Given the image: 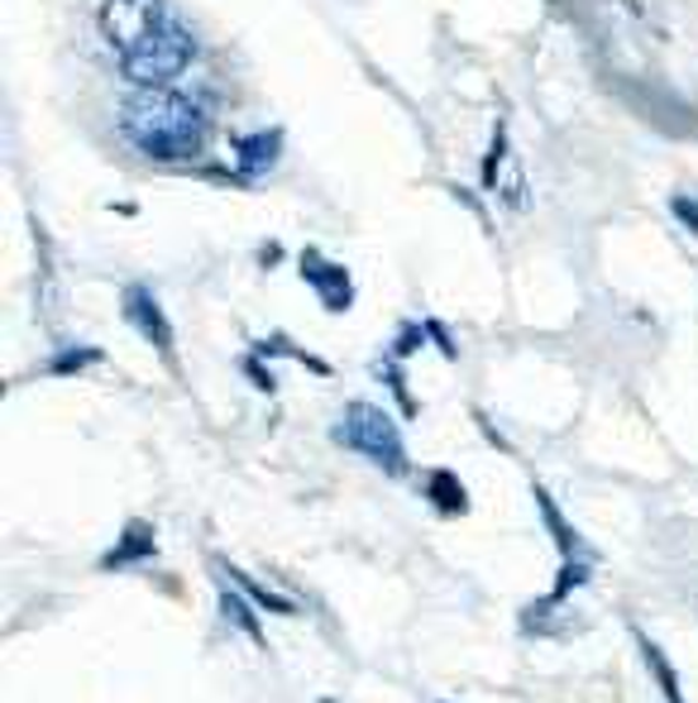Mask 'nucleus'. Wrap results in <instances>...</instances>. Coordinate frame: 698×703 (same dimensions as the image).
<instances>
[{"instance_id":"f257e3e1","label":"nucleus","mask_w":698,"mask_h":703,"mask_svg":"<svg viewBox=\"0 0 698 703\" xmlns=\"http://www.w3.org/2000/svg\"><path fill=\"white\" fill-rule=\"evenodd\" d=\"M125 139L135 144L144 158H158V163H182V158H196L206 144V115L202 105L178 97L168 87H144L135 101L125 105Z\"/></svg>"},{"instance_id":"f03ea898","label":"nucleus","mask_w":698,"mask_h":703,"mask_svg":"<svg viewBox=\"0 0 698 703\" xmlns=\"http://www.w3.org/2000/svg\"><path fill=\"white\" fill-rule=\"evenodd\" d=\"M121 58H125L129 82H139V87H168V82H173V77H182V68L192 63V34L182 30L173 15H163L149 34L139 38L135 48L121 53Z\"/></svg>"},{"instance_id":"7ed1b4c3","label":"nucleus","mask_w":698,"mask_h":703,"mask_svg":"<svg viewBox=\"0 0 698 703\" xmlns=\"http://www.w3.org/2000/svg\"><path fill=\"white\" fill-rule=\"evenodd\" d=\"M340 441L350 450H359L368 464H378L384 474H402L407 469V445L398 427H392V417L384 407L374 402H350L345 407V421H340Z\"/></svg>"},{"instance_id":"20e7f679","label":"nucleus","mask_w":698,"mask_h":703,"mask_svg":"<svg viewBox=\"0 0 698 703\" xmlns=\"http://www.w3.org/2000/svg\"><path fill=\"white\" fill-rule=\"evenodd\" d=\"M158 20H163V5H158V0H105V15H101L105 38L121 53L135 48Z\"/></svg>"},{"instance_id":"39448f33","label":"nucleus","mask_w":698,"mask_h":703,"mask_svg":"<svg viewBox=\"0 0 698 703\" xmlns=\"http://www.w3.org/2000/svg\"><path fill=\"white\" fill-rule=\"evenodd\" d=\"M125 316L139 326L144 340L158 344V350H168V344H173V330H168V316H163V307L153 302V292L129 287V292H125Z\"/></svg>"},{"instance_id":"423d86ee","label":"nucleus","mask_w":698,"mask_h":703,"mask_svg":"<svg viewBox=\"0 0 698 703\" xmlns=\"http://www.w3.org/2000/svg\"><path fill=\"white\" fill-rule=\"evenodd\" d=\"M301 273L316 283V292L325 297V307H331V311H345L350 307L354 292H350V273L340 269V263H325L321 254H307V259H301Z\"/></svg>"},{"instance_id":"0eeeda50","label":"nucleus","mask_w":698,"mask_h":703,"mask_svg":"<svg viewBox=\"0 0 698 703\" xmlns=\"http://www.w3.org/2000/svg\"><path fill=\"white\" fill-rule=\"evenodd\" d=\"M153 551H158V541H153V532H149V526H129L121 546H111V551H105V560H101V569H121V565L149 560Z\"/></svg>"},{"instance_id":"6e6552de","label":"nucleus","mask_w":698,"mask_h":703,"mask_svg":"<svg viewBox=\"0 0 698 703\" xmlns=\"http://www.w3.org/2000/svg\"><path fill=\"white\" fill-rule=\"evenodd\" d=\"M216 593H220V613H226L230 622H240V632H249V636H254V642L263 646L259 613L244 603V589H240V583H234V579H220V589H216Z\"/></svg>"},{"instance_id":"1a4fd4ad","label":"nucleus","mask_w":698,"mask_h":703,"mask_svg":"<svg viewBox=\"0 0 698 703\" xmlns=\"http://www.w3.org/2000/svg\"><path fill=\"white\" fill-rule=\"evenodd\" d=\"M637 646H641V656H646V666H651V674H655V684H661L665 703H684V694H679V680H675V666H670V660H665V651H661V646H655L646 632H637Z\"/></svg>"},{"instance_id":"9d476101","label":"nucleus","mask_w":698,"mask_h":703,"mask_svg":"<svg viewBox=\"0 0 698 703\" xmlns=\"http://www.w3.org/2000/svg\"><path fill=\"white\" fill-rule=\"evenodd\" d=\"M226 579H234V583H240V589H244V599L254 603V608H268V613H283V617H287V613H297L293 603H287V599H278V593H268L259 579H249L244 569H234V565H230V569H226Z\"/></svg>"},{"instance_id":"9b49d317","label":"nucleus","mask_w":698,"mask_h":703,"mask_svg":"<svg viewBox=\"0 0 698 703\" xmlns=\"http://www.w3.org/2000/svg\"><path fill=\"white\" fill-rule=\"evenodd\" d=\"M431 498H436V508L445 517H459V512H465V502H469L455 474H431Z\"/></svg>"},{"instance_id":"f8f14e48","label":"nucleus","mask_w":698,"mask_h":703,"mask_svg":"<svg viewBox=\"0 0 698 703\" xmlns=\"http://www.w3.org/2000/svg\"><path fill=\"white\" fill-rule=\"evenodd\" d=\"M273 154H278V135H254V139H244V168L273 163Z\"/></svg>"},{"instance_id":"ddd939ff","label":"nucleus","mask_w":698,"mask_h":703,"mask_svg":"<svg viewBox=\"0 0 698 703\" xmlns=\"http://www.w3.org/2000/svg\"><path fill=\"white\" fill-rule=\"evenodd\" d=\"M325 703H331V699H325Z\"/></svg>"}]
</instances>
